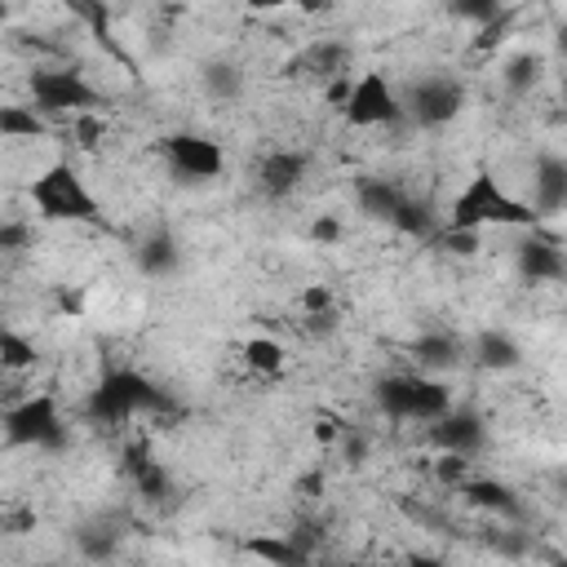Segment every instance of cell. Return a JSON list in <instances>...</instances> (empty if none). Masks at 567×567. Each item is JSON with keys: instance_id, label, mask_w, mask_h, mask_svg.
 <instances>
[{"instance_id": "cell-19", "label": "cell", "mask_w": 567, "mask_h": 567, "mask_svg": "<svg viewBox=\"0 0 567 567\" xmlns=\"http://www.w3.org/2000/svg\"><path fill=\"white\" fill-rule=\"evenodd\" d=\"M403 186L394 182V177H359L354 182V204H359V213L368 217V221H385L390 226V217H394V208L403 204Z\"/></svg>"}, {"instance_id": "cell-22", "label": "cell", "mask_w": 567, "mask_h": 567, "mask_svg": "<svg viewBox=\"0 0 567 567\" xmlns=\"http://www.w3.org/2000/svg\"><path fill=\"white\" fill-rule=\"evenodd\" d=\"M244 554L266 558V563H275V567H306V563H310V554H306L288 532H275V536H248V540H244Z\"/></svg>"}, {"instance_id": "cell-7", "label": "cell", "mask_w": 567, "mask_h": 567, "mask_svg": "<svg viewBox=\"0 0 567 567\" xmlns=\"http://www.w3.org/2000/svg\"><path fill=\"white\" fill-rule=\"evenodd\" d=\"M341 115L354 128H390V124H403V102H399V89L390 84V75L372 66L363 75H350Z\"/></svg>"}, {"instance_id": "cell-24", "label": "cell", "mask_w": 567, "mask_h": 567, "mask_svg": "<svg viewBox=\"0 0 567 567\" xmlns=\"http://www.w3.org/2000/svg\"><path fill=\"white\" fill-rule=\"evenodd\" d=\"M199 89H204L213 102H235V97L244 93V71H239L235 62H226V58H213V62H204V71H199Z\"/></svg>"}, {"instance_id": "cell-14", "label": "cell", "mask_w": 567, "mask_h": 567, "mask_svg": "<svg viewBox=\"0 0 567 567\" xmlns=\"http://www.w3.org/2000/svg\"><path fill=\"white\" fill-rule=\"evenodd\" d=\"M124 474H128V483H133V492L142 501H151V505L173 501V470L164 461H155L146 443H128L124 447Z\"/></svg>"}, {"instance_id": "cell-38", "label": "cell", "mask_w": 567, "mask_h": 567, "mask_svg": "<svg viewBox=\"0 0 567 567\" xmlns=\"http://www.w3.org/2000/svg\"><path fill=\"white\" fill-rule=\"evenodd\" d=\"M306 332H310V337H332V332H337V310H315V315H306Z\"/></svg>"}, {"instance_id": "cell-39", "label": "cell", "mask_w": 567, "mask_h": 567, "mask_svg": "<svg viewBox=\"0 0 567 567\" xmlns=\"http://www.w3.org/2000/svg\"><path fill=\"white\" fill-rule=\"evenodd\" d=\"M0 22H9V0H0Z\"/></svg>"}, {"instance_id": "cell-10", "label": "cell", "mask_w": 567, "mask_h": 567, "mask_svg": "<svg viewBox=\"0 0 567 567\" xmlns=\"http://www.w3.org/2000/svg\"><path fill=\"white\" fill-rule=\"evenodd\" d=\"M425 443L439 447V452H456V456H470L474 461L487 447V421H483V412L452 403L439 421L425 425Z\"/></svg>"}, {"instance_id": "cell-6", "label": "cell", "mask_w": 567, "mask_h": 567, "mask_svg": "<svg viewBox=\"0 0 567 567\" xmlns=\"http://www.w3.org/2000/svg\"><path fill=\"white\" fill-rule=\"evenodd\" d=\"M27 93L40 115H84V111H97L102 102V93L75 66H35L27 75Z\"/></svg>"}, {"instance_id": "cell-23", "label": "cell", "mask_w": 567, "mask_h": 567, "mask_svg": "<svg viewBox=\"0 0 567 567\" xmlns=\"http://www.w3.org/2000/svg\"><path fill=\"white\" fill-rule=\"evenodd\" d=\"M350 44L346 40H315L306 53H301V71H315L323 80H337V75H350Z\"/></svg>"}, {"instance_id": "cell-35", "label": "cell", "mask_w": 567, "mask_h": 567, "mask_svg": "<svg viewBox=\"0 0 567 567\" xmlns=\"http://www.w3.org/2000/svg\"><path fill=\"white\" fill-rule=\"evenodd\" d=\"M310 239H315V244H337V239H341V221H337L332 213L315 217V226H310Z\"/></svg>"}, {"instance_id": "cell-27", "label": "cell", "mask_w": 567, "mask_h": 567, "mask_svg": "<svg viewBox=\"0 0 567 567\" xmlns=\"http://www.w3.org/2000/svg\"><path fill=\"white\" fill-rule=\"evenodd\" d=\"M501 80H505V89H509L514 97H527V93L540 84V58H536V53H514V58H505Z\"/></svg>"}, {"instance_id": "cell-26", "label": "cell", "mask_w": 567, "mask_h": 567, "mask_svg": "<svg viewBox=\"0 0 567 567\" xmlns=\"http://www.w3.org/2000/svg\"><path fill=\"white\" fill-rule=\"evenodd\" d=\"M40 363V350L27 332L18 328H0V368L4 372H31Z\"/></svg>"}, {"instance_id": "cell-9", "label": "cell", "mask_w": 567, "mask_h": 567, "mask_svg": "<svg viewBox=\"0 0 567 567\" xmlns=\"http://www.w3.org/2000/svg\"><path fill=\"white\" fill-rule=\"evenodd\" d=\"M159 155H164L168 173L182 177V182H217L226 173V146L208 133H195V128L164 133Z\"/></svg>"}, {"instance_id": "cell-16", "label": "cell", "mask_w": 567, "mask_h": 567, "mask_svg": "<svg viewBox=\"0 0 567 567\" xmlns=\"http://www.w3.org/2000/svg\"><path fill=\"white\" fill-rule=\"evenodd\" d=\"M408 350H412V363H416L421 372H430V377L452 372V368L465 359V341H461L456 332H447V328H430V332H421Z\"/></svg>"}, {"instance_id": "cell-17", "label": "cell", "mask_w": 567, "mask_h": 567, "mask_svg": "<svg viewBox=\"0 0 567 567\" xmlns=\"http://www.w3.org/2000/svg\"><path fill=\"white\" fill-rule=\"evenodd\" d=\"M465 359H474L483 372H514L523 368V346L505 328H483L474 341H465Z\"/></svg>"}, {"instance_id": "cell-37", "label": "cell", "mask_w": 567, "mask_h": 567, "mask_svg": "<svg viewBox=\"0 0 567 567\" xmlns=\"http://www.w3.org/2000/svg\"><path fill=\"white\" fill-rule=\"evenodd\" d=\"M341 456L359 465V461L368 456V434H363V430H346V434H341Z\"/></svg>"}, {"instance_id": "cell-2", "label": "cell", "mask_w": 567, "mask_h": 567, "mask_svg": "<svg viewBox=\"0 0 567 567\" xmlns=\"http://www.w3.org/2000/svg\"><path fill=\"white\" fill-rule=\"evenodd\" d=\"M31 208L40 221H66V226H97L106 230V213L97 204V195L89 190V182L80 177V168L71 159H53L49 168H40L27 186Z\"/></svg>"}, {"instance_id": "cell-33", "label": "cell", "mask_w": 567, "mask_h": 567, "mask_svg": "<svg viewBox=\"0 0 567 567\" xmlns=\"http://www.w3.org/2000/svg\"><path fill=\"white\" fill-rule=\"evenodd\" d=\"M31 248V221H0V252Z\"/></svg>"}, {"instance_id": "cell-12", "label": "cell", "mask_w": 567, "mask_h": 567, "mask_svg": "<svg viewBox=\"0 0 567 567\" xmlns=\"http://www.w3.org/2000/svg\"><path fill=\"white\" fill-rule=\"evenodd\" d=\"M514 270L523 284H558L567 275V257H563L558 239L536 235V226H527L523 239L514 244Z\"/></svg>"}, {"instance_id": "cell-13", "label": "cell", "mask_w": 567, "mask_h": 567, "mask_svg": "<svg viewBox=\"0 0 567 567\" xmlns=\"http://www.w3.org/2000/svg\"><path fill=\"white\" fill-rule=\"evenodd\" d=\"M465 505H474V509H483V514H496V518H505V523H523L527 518V505H523V496L509 487V483H501V478H487V474H465L456 487H452Z\"/></svg>"}, {"instance_id": "cell-34", "label": "cell", "mask_w": 567, "mask_h": 567, "mask_svg": "<svg viewBox=\"0 0 567 567\" xmlns=\"http://www.w3.org/2000/svg\"><path fill=\"white\" fill-rule=\"evenodd\" d=\"M248 9H261V13H270V9H306V13H319V9H328L332 0H244Z\"/></svg>"}, {"instance_id": "cell-29", "label": "cell", "mask_w": 567, "mask_h": 567, "mask_svg": "<svg viewBox=\"0 0 567 567\" xmlns=\"http://www.w3.org/2000/svg\"><path fill=\"white\" fill-rule=\"evenodd\" d=\"M443 9L456 18V22H470V27H487L505 13V0H443Z\"/></svg>"}, {"instance_id": "cell-11", "label": "cell", "mask_w": 567, "mask_h": 567, "mask_svg": "<svg viewBox=\"0 0 567 567\" xmlns=\"http://www.w3.org/2000/svg\"><path fill=\"white\" fill-rule=\"evenodd\" d=\"M306 177H310V155L297 151V146H275L257 164V190H261V199H288V195H297L306 186Z\"/></svg>"}, {"instance_id": "cell-1", "label": "cell", "mask_w": 567, "mask_h": 567, "mask_svg": "<svg viewBox=\"0 0 567 567\" xmlns=\"http://www.w3.org/2000/svg\"><path fill=\"white\" fill-rule=\"evenodd\" d=\"M173 412H177V399L137 368H111L84 394V416L93 425H111V430L128 425L133 416H173Z\"/></svg>"}, {"instance_id": "cell-21", "label": "cell", "mask_w": 567, "mask_h": 567, "mask_svg": "<svg viewBox=\"0 0 567 567\" xmlns=\"http://www.w3.org/2000/svg\"><path fill=\"white\" fill-rule=\"evenodd\" d=\"M390 226L399 230V235H408V239H434V230L443 226L439 221V213L425 204V199H416V195H403V204L394 208V217H390Z\"/></svg>"}, {"instance_id": "cell-3", "label": "cell", "mask_w": 567, "mask_h": 567, "mask_svg": "<svg viewBox=\"0 0 567 567\" xmlns=\"http://www.w3.org/2000/svg\"><path fill=\"white\" fill-rule=\"evenodd\" d=\"M536 221H540V217L532 213V204L518 199L514 190H505L501 177L487 173V168L470 173V182L456 190L452 213H447V226H465V230H487V226L527 230V226H536Z\"/></svg>"}, {"instance_id": "cell-32", "label": "cell", "mask_w": 567, "mask_h": 567, "mask_svg": "<svg viewBox=\"0 0 567 567\" xmlns=\"http://www.w3.org/2000/svg\"><path fill=\"white\" fill-rule=\"evenodd\" d=\"M470 465H474L470 456H456V452H439V461H434V478H439V483L452 492V487H456L465 474H474Z\"/></svg>"}, {"instance_id": "cell-18", "label": "cell", "mask_w": 567, "mask_h": 567, "mask_svg": "<svg viewBox=\"0 0 567 567\" xmlns=\"http://www.w3.org/2000/svg\"><path fill=\"white\" fill-rule=\"evenodd\" d=\"M133 266L146 275V279H168L177 266H182V244L168 226H155L151 235H142V244L133 248Z\"/></svg>"}, {"instance_id": "cell-31", "label": "cell", "mask_w": 567, "mask_h": 567, "mask_svg": "<svg viewBox=\"0 0 567 567\" xmlns=\"http://www.w3.org/2000/svg\"><path fill=\"white\" fill-rule=\"evenodd\" d=\"M75 540H80V554H84V558H111L120 532H111V527H84Z\"/></svg>"}, {"instance_id": "cell-5", "label": "cell", "mask_w": 567, "mask_h": 567, "mask_svg": "<svg viewBox=\"0 0 567 567\" xmlns=\"http://www.w3.org/2000/svg\"><path fill=\"white\" fill-rule=\"evenodd\" d=\"M0 434L9 447H31V452H66L71 430L62 421V408L53 394H22L0 412Z\"/></svg>"}, {"instance_id": "cell-30", "label": "cell", "mask_w": 567, "mask_h": 567, "mask_svg": "<svg viewBox=\"0 0 567 567\" xmlns=\"http://www.w3.org/2000/svg\"><path fill=\"white\" fill-rule=\"evenodd\" d=\"M478 235H483V230H465V226H447V221H443V226L434 230V239H430V244H434V248H443V252H456V257H474V252L483 248V244H478Z\"/></svg>"}, {"instance_id": "cell-4", "label": "cell", "mask_w": 567, "mask_h": 567, "mask_svg": "<svg viewBox=\"0 0 567 567\" xmlns=\"http://www.w3.org/2000/svg\"><path fill=\"white\" fill-rule=\"evenodd\" d=\"M372 408L394 425H430L452 408V390L430 372H390L377 377Z\"/></svg>"}, {"instance_id": "cell-20", "label": "cell", "mask_w": 567, "mask_h": 567, "mask_svg": "<svg viewBox=\"0 0 567 567\" xmlns=\"http://www.w3.org/2000/svg\"><path fill=\"white\" fill-rule=\"evenodd\" d=\"M49 115H40L31 102H4L0 106V137L9 142H40L49 137Z\"/></svg>"}, {"instance_id": "cell-25", "label": "cell", "mask_w": 567, "mask_h": 567, "mask_svg": "<svg viewBox=\"0 0 567 567\" xmlns=\"http://www.w3.org/2000/svg\"><path fill=\"white\" fill-rule=\"evenodd\" d=\"M244 363L257 377H279L288 368V354H284V346L275 337H248L244 341Z\"/></svg>"}, {"instance_id": "cell-36", "label": "cell", "mask_w": 567, "mask_h": 567, "mask_svg": "<svg viewBox=\"0 0 567 567\" xmlns=\"http://www.w3.org/2000/svg\"><path fill=\"white\" fill-rule=\"evenodd\" d=\"M301 310H306V315H315V310H332V288L310 284V288L301 292Z\"/></svg>"}, {"instance_id": "cell-28", "label": "cell", "mask_w": 567, "mask_h": 567, "mask_svg": "<svg viewBox=\"0 0 567 567\" xmlns=\"http://www.w3.org/2000/svg\"><path fill=\"white\" fill-rule=\"evenodd\" d=\"M62 9H66L80 27H89V31L111 49V4H106V0H62Z\"/></svg>"}, {"instance_id": "cell-8", "label": "cell", "mask_w": 567, "mask_h": 567, "mask_svg": "<svg viewBox=\"0 0 567 567\" xmlns=\"http://www.w3.org/2000/svg\"><path fill=\"white\" fill-rule=\"evenodd\" d=\"M399 102H403V120H412L416 128H447L465 111L470 93L456 75H421L399 93Z\"/></svg>"}, {"instance_id": "cell-15", "label": "cell", "mask_w": 567, "mask_h": 567, "mask_svg": "<svg viewBox=\"0 0 567 567\" xmlns=\"http://www.w3.org/2000/svg\"><path fill=\"white\" fill-rule=\"evenodd\" d=\"M563 208H567V159L558 151H545L532 164V213L558 217Z\"/></svg>"}]
</instances>
